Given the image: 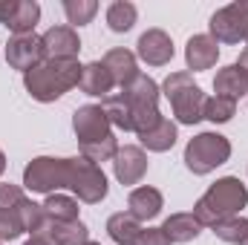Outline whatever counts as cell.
<instances>
[{"mask_svg":"<svg viewBox=\"0 0 248 245\" xmlns=\"http://www.w3.org/2000/svg\"><path fill=\"white\" fill-rule=\"evenodd\" d=\"M248 205V187L237 176H222L211 184L193 205V216L202 228H214L217 222L228 216H240V211Z\"/></svg>","mask_w":248,"mask_h":245,"instance_id":"obj_1","label":"cell"},{"mask_svg":"<svg viewBox=\"0 0 248 245\" xmlns=\"http://www.w3.org/2000/svg\"><path fill=\"white\" fill-rule=\"evenodd\" d=\"M81 72H84V63L78 58H72V61H41L35 69H29L23 75V87L35 101L52 104L61 95H66L72 87H78Z\"/></svg>","mask_w":248,"mask_h":245,"instance_id":"obj_2","label":"cell"},{"mask_svg":"<svg viewBox=\"0 0 248 245\" xmlns=\"http://www.w3.org/2000/svg\"><path fill=\"white\" fill-rule=\"evenodd\" d=\"M159 90L170 101V110H173V116H176L179 124L193 127V124H199L205 119V101H208V95L202 92L199 84H193L190 72H170L162 81Z\"/></svg>","mask_w":248,"mask_h":245,"instance_id":"obj_3","label":"cell"},{"mask_svg":"<svg viewBox=\"0 0 248 245\" xmlns=\"http://www.w3.org/2000/svg\"><path fill=\"white\" fill-rule=\"evenodd\" d=\"M231 159V141L222 133H199L185 144V168L193 176H208Z\"/></svg>","mask_w":248,"mask_h":245,"instance_id":"obj_4","label":"cell"},{"mask_svg":"<svg viewBox=\"0 0 248 245\" xmlns=\"http://www.w3.org/2000/svg\"><path fill=\"white\" fill-rule=\"evenodd\" d=\"M122 95L127 98V104L133 110V133L136 136L144 133L147 127H153L162 119V113H159L162 90H159V84L150 75H139L136 81H130L127 87H122Z\"/></svg>","mask_w":248,"mask_h":245,"instance_id":"obj_5","label":"cell"},{"mask_svg":"<svg viewBox=\"0 0 248 245\" xmlns=\"http://www.w3.org/2000/svg\"><path fill=\"white\" fill-rule=\"evenodd\" d=\"M23 187L32 193H61L69 187V159L55 156H38L23 168Z\"/></svg>","mask_w":248,"mask_h":245,"instance_id":"obj_6","label":"cell"},{"mask_svg":"<svg viewBox=\"0 0 248 245\" xmlns=\"http://www.w3.org/2000/svg\"><path fill=\"white\" fill-rule=\"evenodd\" d=\"M69 190L81 202L98 205L101 199H107L110 184H107V176L98 165H93L84 156H75V159H69Z\"/></svg>","mask_w":248,"mask_h":245,"instance_id":"obj_7","label":"cell"},{"mask_svg":"<svg viewBox=\"0 0 248 245\" xmlns=\"http://www.w3.org/2000/svg\"><path fill=\"white\" fill-rule=\"evenodd\" d=\"M208 29H211V38L217 44H243L246 41V15H243L240 0L217 9L211 15Z\"/></svg>","mask_w":248,"mask_h":245,"instance_id":"obj_8","label":"cell"},{"mask_svg":"<svg viewBox=\"0 0 248 245\" xmlns=\"http://www.w3.org/2000/svg\"><path fill=\"white\" fill-rule=\"evenodd\" d=\"M110 127L113 124H110L101 104H84L72 113V130H75L78 144H93V141H101V138L113 136Z\"/></svg>","mask_w":248,"mask_h":245,"instance_id":"obj_9","label":"cell"},{"mask_svg":"<svg viewBox=\"0 0 248 245\" xmlns=\"http://www.w3.org/2000/svg\"><path fill=\"white\" fill-rule=\"evenodd\" d=\"M6 61L12 69H20L23 75L29 69H35L38 63L44 61V44L41 35L29 32V35H12L6 44Z\"/></svg>","mask_w":248,"mask_h":245,"instance_id":"obj_10","label":"cell"},{"mask_svg":"<svg viewBox=\"0 0 248 245\" xmlns=\"http://www.w3.org/2000/svg\"><path fill=\"white\" fill-rule=\"evenodd\" d=\"M41 44H44V61H72L81 52V41L72 26H49L41 35Z\"/></svg>","mask_w":248,"mask_h":245,"instance_id":"obj_11","label":"cell"},{"mask_svg":"<svg viewBox=\"0 0 248 245\" xmlns=\"http://www.w3.org/2000/svg\"><path fill=\"white\" fill-rule=\"evenodd\" d=\"M173 55L176 49L165 29H147L136 44V58H141L147 66H165L173 61Z\"/></svg>","mask_w":248,"mask_h":245,"instance_id":"obj_12","label":"cell"},{"mask_svg":"<svg viewBox=\"0 0 248 245\" xmlns=\"http://www.w3.org/2000/svg\"><path fill=\"white\" fill-rule=\"evenodd\" d=\"M113 173L122 184H139L147 173V153L136 144L119 147V153L113 159Z\"/></svg>","mask_w":248,"mask_h":245,"instance_id":"obj_13","label":"cell"},{"mask_svg":"<svg viewBox=\"0 0 248 245\" xmlns=\"http://www.w3.org/2000/svg\"><path fill=\"white\" fill-rule=\"evenodd\" d=\"M219 61V44L211 35H190L185 44V63L193 72H205Z\"/></svg>","mask_w":248,"mask_h":245,"instance_id":"obj_14","label":"cell"},{"mask_svg":"<svg viewBox=\"0 0 248 245\" xmlns=\"http://www.w3.org/2000/svg\"><path fill=\"white\" fill-rule=\"evenodd\" d=\"M127 208H130V214H133L139 222H150V219H156V216L162 214L165 196H162V190H156V187H150V184H141V187H133V190H130Z\"/></svg>","mask_w":248,"mask_h":245,"instance_id":"obj_15","label":"cell"},{"mask_svg":"<svg viewBox=\"0 0 248 245\" xmlns=\"http://www.w3.org/2000/svg\"><path fill=\"white\" fill-rule=\"evenodd\" d=\"M35 237H44V240H49L52 245H87L90 243V228L81 219H75V222H52L46 216L44 228Z\"/></svg>","mask_w":248,"mask_h":245,"instance_id":"obj_16","label":"cell"},{"mask_svg":"<svg viewBox=\"0 0 248 245\" xmlns=\"http://www.w3.org/2000/svg\"><path fill=\"white\" fill-rule=\"evenodd\" d=\"M113 87H116V81H113L110 69L101 61L84 63V72H81V81H78V90H81L84 95L107 98V95H113Z\"/></svg>","mask_w":248,"mask_h":245,"instance_id":"obj_17","label":"cell"},{"mask_svg":"<svg viewBox=\"0 0 248 245\" xmlns=\"http://www.w3.org/2000/svg\"><path fill=\"white\" fill-rule=\"evenodd\" d=\"M179 133H176V124L170 119H159L153 127H147L144 133H139V141H141V150H150V153H168L173 144H176Z\"/></svg>","mask_w":248,"mask_h":245,"instance_id":"obj_18","label":"cell"},{"mask_svg":"<svg viewBox=\"0 0 248 245\" xmlns=\"http://www.w3.org/2000/svg\"><path fill=\"white\" fill-rule=\"evenodd\" d=\"M214 92L219 98H228V101H240L243 95H248V78L246 72L237 66V63H228L217 72L214 78Z\"/></svg>","mask_w":248,"mask_h":245,"instance_id":"obj_19","label":"cell"},{"mask_svg":"<svg viewBox=\"0 0 248 245\" xmlns=\"http://www.w3.org/2000/svg\"><path fill=\"white\" fill-rule=\"evenodd\" d=\"M101 63L110 69V75H113V81L119 84V87H127L130 81H136L141 72H139V58L130 52V49H110L104 58H101Z\"/></svg>","mask_w":248,"mask_h":245,"instance_id":"obj_20","label":"cell"},{"mask_svg":"<svg viewBox=\"0 0 248 245\" xmlns=\"http://www.w3.org/2000/svg\"><path fill=\"white\" fill-rule=\"evenodd\" d=\"M162 231L168 234L170 245L173 243H190V240H196V237L202 234V225H199V219H196L193 214L182 211V214H170V216L165 219Z\"/></svg>","mask_w":248,"mask_h":245,"instance_id":"obj_21","label":"cell"},{"mask_svg":"<svg viewBox=\"0 0 248 245\" xmlns=\"http://www.w3.org/2000/svg\"><path fill=\"white\" fill-rule=\"evenodd\" d=\"M38 20H41V6L35 0H17L15 12H12V17L6 23V29L12 35H29V32H35Z\"/></svg>","mask_w":248,"mask_h":245,"instance_id":"obj_22","label":"cell"},{"mask_svg":"<svg viewBox=\"0 0 248 245\" xmlns=\"http://www.w3.org/2000/svg\"><path fill=\"white\" fill-rule=\"evenodd\" d=\"M107 234L116 245H133L136 237L141 234V222L130 214V211H122V214H113L107 219Z\"/></svg>","mask_w":248,"mask_h":245,"instance_id":"obj_23","label":"cell"},{"mask_svg":"<svg viewBox=\"0 0 248 245\" xmlns=\"http://www.w3.org/2000/svg\"><path fill=\"white\" fill-rule=\"evenodd\" d=\"M44 211L52 222H75L78 219V199L66 193H49L44 202Z\"/></svg>","mask_w":248,"mask_h":245,"instance_id":"obj_24","label":"cell"},{"mask_svg":"<svg viewBox=\"0 0 248 245\" xmlns=\"http://www.w3.org/2000/svg\"><path fill=\"white\" fill-rule=\"evenodd\" d=\"M101 107H104V113H107L113 127H119L124 133H133V110H130V104H127V98L122 92L119 95H107L101 101Z\"/></svg>","mask_w":248,"mask_h":245,"instance_id":"obj_25","label":"cell"},{"mask_svg":"<svg viewBox=\"0 0 248 245\" xmlns=\"http://www.w3.org/2000/svg\"><path fill=\"white\" fill-rule=\"evenodd\" d=\"M136 17H139V9L130 0H116L107 6V26L113 32H130L136 26Z\"/></svg>","mask_w":248,"mask_h":245,"instance_id":"obj_26","label":"cell"},{"mask_svg":"<svg viewBox=\"0 0 248 245\" xmlns=\"http://www.w3.org/2000/svg\"><path fill=\"white\" fill-rule=\"evenodd\" d=\"M116 153H119V138H116V136H107V138L93 141V144H81V156L90 159V162L98 165V168H101L104 162H113Z\"/></svg>","mask_w":248,"mask_h":245,"instance_id":"obj_27","label":"cell"},{"mask_svg":"<svg viewBox=\"0 0 248 245\" xmlns=\"http://www.w3.org/2000/svg\"><path fill=\"white\" fill-rule=\"evenodd\" d=\"M214 234H217V240H222V243L240 245L248 237V219L246 216H228V219H222V222L214 225Z\"/></svg>","mask_w":248,"mask_h":245,"instance_id":"obj_28","label":"cell"},{"mask_svg":"<svg viewBox=\"0 0 248 245\" xmlns=\"http://www.w3.org/2000/svg\"><path fill=\"white\" fill-rule=\"evenodd\" d=\"M95 12H98L95 0H63V15H66V20H69L72 29L90 23L95 17Z\"/></svg>","mask_w":248,"mask_h":245,"instance_id":"obj_29","label":"cell"},{"mask_svg":"<svg viewBox=\"0 0 248 245\" xmlns=\"http://www.w3.org/2000/svg\"><path fill=\"white\" fill-rule=\"evenodd\" d=\"M234 116H237V101H228V98H219V95L205 101V119L211 124H225Z\"/></svg>","mask_w":248,"mask_h":245,"instance_id":"obj_30","label":"cell"},{"mask_svg":"<svg viewBox=\"0 0 248 245\" xmlns=\"http://www.w3.org/2000/svg\"><path fill=\"white\" fill-rule=\"evenodd\" d=\"M20 234H26L23 231V219H20V205L0 211V243H12Z\"/></svg>","mask_w":248,"mask_h":245,"instance_id":"obj_31","label":"cell"},{"mask_svg":"<svg viewBox=\"0 0 248 245\" xmlns=\"http://www.w3.org/2000/svg\"><path fill=\"white\" fill-rule=\"evenodd\" d=\"M23 199H26V193H23L20 184H12V182L0 184V211H6V208H17Z\"/></svg>","mask_w":248,"mask_h":245,"instance_id":"obj_32","label":"cell"},{"mask_svg":"<svg viewBox=\"0 0 248 245\" xmlns=\"http://www.w3.org/2000/svg\"><path fill=\"white\" fill-rule=\"evenodd\" d=\"M133 245H170V240L162 228H141V234L136 237Z\"/></svg>","mask_w":248,"mask_h":245,"instance_id":"obj_33","label":"cell"},{"mask_svg":"<svg viewBox=\"0 0 248 245\" xmlns=\"http://www.w3.org/2000/svg\"><path fill=\"white\" fill-rule=\"evenodd\" d=\"M237 66L246 72V78H248V46L243 49V52H240V61H237Z\"/></svg>","mask_w":248,"mask_h":245,"instance_id":"obj_34","label":"cell"},{"mask_svg":"<svg viewBox=\"0 0 248 245\" xmlns=\"http://www.w3.org/2000/svg\"><path fill=\"white\" fill-rule=\"evenodd\" d=\"M23 245H52V243H49V240H44V237H29Z\"/></svg>","mask_w":248,"mask_h":245,"instance_id":"obj_35","label":"cell"},{"mask_svg":"<svg viewBox=\"0 0 248 245\" xmlns=\"http://www.w3.org/2000/svg\"><path fill=\"white\" fill-rule=\"evenodd\" d=\"M240 6H243V15H246V44H248V0H240Z\"/></svg>","mask_w":248,"mask_h":245,"instance_id":"obj_36","label":"cell"},{"mask_svg":"<svg viewBox=\"0 0 248 245\" xmlns=\"http://www.w3.org/2000/svg\"><path fill=\"white\" fill-rule=\"evenodd\" d=\"M3 170H6V156H3V150H0V176H3Z\"/></svg>","mask_w":248,"mask_h":245,"instance_id":"obj_37","label":"cell"},{"mask_svg":"<svg viewBox=\"0 0 248 245\" xmlns=\"http://www.w3.org/2000/svg\"><path fill=\"white\" fill-rule=\"evenodd\" d=\"M87 245H101V243H93V240H90V243H87Z\"/></svg>","mask_w":248,"mask_h":245,"instance_id":"obj_38","label":"cell"},{"mask_svg":"<svg viewBox=\"0 0 248 245\" xmlns=\"http://www.w3.org/2000/svg\"><path fill=\"white\" fill-rule=\"evenodd\" d=\"M240 245H248V237H246V240H243V243H240Z\"/></svg>","mask_w":248,"mask_h":245,"instance_id":"obj_39","label":"cell"},{"mask_svg":"<svg viewBox=\"0 0 248 245\" xmlns=\"http://www.w3.org/2000/svg\"><path fill=\"white\" fill-rule=\"evenodd\" d=\"M0 245H3V243H0Z\"/></svg>","mask_w":248,"mask_h":245,"instance_id":"obj_40","label":"cell"}]
</instances>
